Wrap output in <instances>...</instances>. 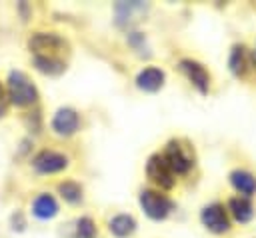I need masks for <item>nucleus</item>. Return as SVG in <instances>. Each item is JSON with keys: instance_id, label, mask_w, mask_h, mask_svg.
I'll use <instances>...</instances> for the list:
<instances>
[{"instance_id": "nucleus-6", "label": "nucleus", "mask_w": 256, "mask_h": 238, "mask_svg": "<svg viewBox=\"0 0 256 238\" xmlns=\"http://www.w3.org/2000/svg\"><path fill=\"white\" fill-rule=\"evenodd\" d=\"M200 220L214 234H224V232L230 230V220H228V214H226V210H224L222 204H210V206H206L200 212Z\"/></svg>"}, {"instance_id": "nucleus-2", "label": "nucleus", "mask_w": 256, "mask_h": 238, "mask_svg": "<svg viewBox=\"0 0 256 238\" xmlns=\"http://www.w3.org/2000/svg\"><path fill=\"white\" fill-rule=\"evenodd\" d=\"M6 88H8V98L12 104L16 106H30L38 100V90L36 86L30 82V78L20 72V70H12L8 74V80H6Z\"/></svg>"}, {"instance_id": "nucleus-17", "label": "nucleus", "mask_w": 256, "mask_h": 238, "mask_svg": "<svg viewBox=\"0 0 256 238\" xmlns=\"http://www.w3.org/2000/svg\"><path fill=\"white\" fill-rule=\"evenodd\" d=\"M58 192L62 194L64 200H68V202H72V204L82 200V188H80V184H76L74 180L60 182V184H58Z\"/></svg>"}, {"instance_id": "nucleus-7", "label": "nucleus", "mask_w": 256, "mask_h": 238, "mask_svg": "<svg viewBox=\"0 0 256 238\" xmlns=\"http://www.w3.org/2000/svg\"><path fill=\"white\" fill-rule=\"evenodd\" d=\"M32 166L40 174H54V172H60L68 166V158L60 152H54V150H42L34 156Z\"/></svg>"}, {"instance_id": "nucleus-3", "label": "nucleus", "mask_w": 256, "mask_h": 238, "mask_svg": "<svg viewBox=\"0 0 256 238\" xmlns=\"http://www.w3.org/2000/svg\"><path fill=\"white\" fill-rule=\"evenodd\" d=\"M162 156L166 158V162H168V166L172 168L174 174H176V172H178V174H184V172H188V170L194 166V152H192V148H190L186 142H182V140H172V142H168Z\"/></svg>"}, {"instance_id": "nucleus-5", "label": "nucleus", "mask_w": 256, "mask_h": 238, "mask_svg": "<svg viewBox=\"0 0 256 238\" xmlns=\"http://www.w3.org/2000/svg\"><path fill=\"white\" fill-rule=\"evenodd\" d=\"M146 174L160 188H172L174 186V172H172V168L168 166V162L162 154H154V156L148 158Z\"/></svg>"}, {"instance_id": "nucleus-1", "label": "nucleus", "mask_w": 256, "mask_h": 238, "mask_svg": "<svg viewBox=\"0 0 256 238\" xmlns=\"http://www.w3.org/2000/svg\"><path fill=\"white\" fill-rule=\"evenodd\" d=\"M28 48L34 56V66L44 74H60L66 68L62 54L66 42L54 32H36L28 40Z\"/></svg>"}, {"instance_id": "nucleus-15", "label": "nucleus", "mask_w": 256, "mask_h": 238, "mask_svg": "<svg viewBox=\"0 0 256 238\" xmlns=\"http://www.w3.org/2000/svg\"><path fill=\"white\" fill-rule=\"evenodd\" d=\"M108 228H110V232H112L114 236L126 238V236H130V234L136 230V222H134V218L128 216V214H118V216H114V218L110 220Z\"/></svg>"}, {"instance_id": "nucleus-12", "label": "nucleus", "mask_w": 256, "mask_h": 238, "mask_svg": "<svg viewBox=\"0 0 256 238\" xmlns=\"http://www.w3.org/2000/svg\"><path fill=\"white\" fill-rule=\"evenodd\" d=\"M144 12H146V6L142 2H120V4H116L118 24H130L134 20H140V16Z\"/></svg>"}, {"instance_id": "nucleus-4", "label": "nucleus", "mask_w": 256, "mask_h": 238, "mask_svg": "<svg viewBox=\"0 0 256 238\" xmlns=\"http://www.w3.org/2000/svg\"><path fill=\"white\" fill-rule=\"evenodd\" d=\"M140 206L152 220H164L172 210V200L156 190H142L140 192Z\"/></svg>"}, {"instance_id": "nucleus-11", "label": "nucleus", "mask_w": 256, "mask_h": 238, "mask_svg": "<svg viewBox=\"0 0 256 238\" xmlns=\"http://www.w3.org/2000/svg\"><path fill=\"white\" fill-rule=\"evenodd\" d=\"M162 84H164V72L154 66L140 70L136 76V86L144 92H156L158 88H162Z\"/></svg>"}, {"instance_id": "nucleus-18", "label": "nucleus", "mask_w": 256, "mask_h": 238, "mask_svg": "<svg viewBox=\"0 0 256 238\" xmlns=\"http://www.w3.org/2000/svg\"><path fill=\"white\" fill-rule=\"evenodd\" d=\"M94 232H96V226H94L92 218H80L78 220V226H76L78 238H94Z\"/></svg>"}, {"instance_id": "nucleus-16", "label": "nucleus", "mask_w": 256, "mask_h": 238, "mask_svg": "<svg viewBox=\"0 0 256 238\" xmlns=\"http://www.w3.org/2000/svg\"><path fill=\"white\" fill-rule=\"evenodd\" d=\"M228 208H230L232 216H234L238 222H248V220L252 218V214H254V208H252L250 200H248V198H244V196L230 198Z\"/></svg>"}, {"instance_id": "nucleus-14", "label": "nucleus", "mask_w": 256, "mask_h": 238, "mask_svg": "<svg viewBox=\"0 0 256 238\" xmlns=\"http://www.w3.org/2000/svg\"><path fill=\"white\" fill-rule=\"evenodd\" d=\"M230 182H232V186L240 194H244V198L246 196H252L256 192V178L250 172H246V170H234V172H230Z\"/></svg>"}, {"instance_id": "nucleus-19", "label": "nucleus", "mask_w": 256, "mask_h": 238, "mask_svg": "<svg viewBox=\"0 0 256 238\" xmlns=\"http://www.w3.org/2000/svg\"><path fill=\"white\" fill-rule=\"evenodd\" d=\"M6 104H8V100H6V92H4V88H2V84H0V116L6 112Z\"/></svg>"}, {"instance_id": "nucleus-10", "label": "nucleus", "mask_w": 256, "mask_h": 238, "mask_svg": "<svg viewBox=\"0 0 256 238\" xmlns=\"http://www.w3.org/2000/svg\"><path fill=\"white\" fill-rule=\"evenodd\" d=\"M228 64H230V70H232L234 76H238V78L246 76V72L252 68V54H250V50L246 46H242V44L234 46L232 52H230Z\"/></svg>"}, {"instance_id": "nucleus-8", "label": "nucleus", "mask_w": 256, "mask_h": 238, "mask_svg": "<svg viewBox=\"0 0 256 238\" xmlns=\"http://www.w3.org/2000/svg\"><path fill=\"white\" fill-rule=\"evenodd\" d=\"M80 126L78 112L72 108H60L52 118V130L58 136H72Z\"/></svg>"}, {"instance_id": "nucleus-13", "label": "nucleus", "mask_w": 256, "mask_h": 238, "mask_svg": "<svg viewBox=\"0 0 256 238\" xmlns=\"http://www.w3.org/2000/svg\"><path fill=\"white\" fill-rule=\"evenodd\" d=\"M32 212H34L36 218L48 220V218L58 214V204L50 194H40V196H36V200L32 204Z\"/></svg>"}, {"instance_id": "nucleus-9", "label": "nucleus", "mask_w": 256, "mask_h": 238, "mask_svg": "<svg viewBox=\"0 0 256 238\" xmlns=\"http://www.w3.org/2000/svg\"><path fill=\"white\" fill-rule=\"evenodd\" d=\"M180 70L186 74V78L202 92V94H206L208 92V86H210V74L206 72V68L200 64V62H196V60H180Z\"/></svg>"}]
</instances>
